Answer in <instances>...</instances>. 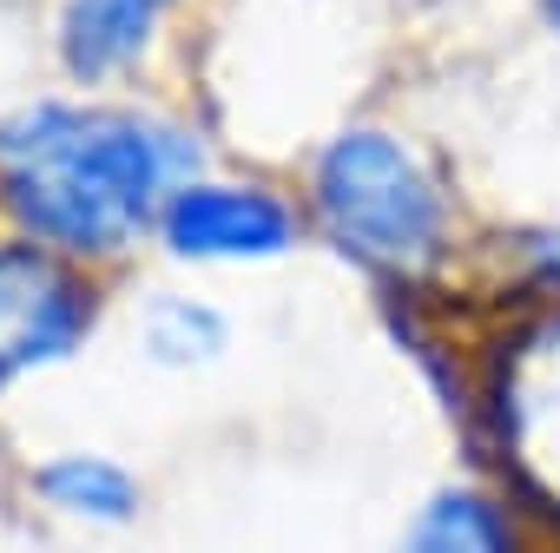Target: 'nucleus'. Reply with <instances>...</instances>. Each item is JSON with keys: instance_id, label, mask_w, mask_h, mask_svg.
I'll list each match as a JSON object with an SVG mask.
<instances>
[{"instance_id": "f257e3e1", "label": "nucleus", "mask_w": 560, "mask_h": 553, "mask_svg": "<svg viewBox=\"0 0 560 553\" xmlns=\"http://www.w3.org/2000/svg\"><path fill=\"white\" fill-rule=\"evenodd\" d=\"M191 172V139L139 113H67L27 106L0 126V191L14 217L54 244L106 250L126 244L172 185Z\"/></svg>"}, {"instance_id": "f03ea898", "label": "nucleus", "mask_w": 560, "mask_h": 553, "mask_svg": "<svg viewBox=\"0 0 560 553\" xmlns=\"http://www.w3.org/2000/svg\"><path fill=\"white\" fill-rule=\"evenodd\" d=\"M317 204L370 263H416L442 237V198L389 132H343L317 165Z\"/></svg>"}, {"instance_id": "7ed1b4c3", "label": "nucleus", "mask_w": 560, "mask_h": 553, "mask_svg": "<svg viewBox=\"0 0 560 553\" xmlns=\"http://www.w3.org/2000/svg\"><path fill=\"white\" fill-rule=\"evenodd\" d=\"M86 317H93V297L67 263L40 250H0V383L67 356Z\"/></svg>"}, {"instance_id": "20e7f679", "label": "nucleus", "mask_w": 560, "mask_h": 553, "mask_svg": "<svg viewBox=\"0 0 560 553\" xmlns=\"http://www.w3.org/2000/svg\"><path fill=\"white\" fill-rule=\"evenodd\" d=\"M159 231L185 257H270L291 244V211L244 185H185L159 211Z\"/></svg>"}, {"instance_id": "39448f33", "label": "nucleus", "mask_w": 560, "mask_h": 553, "mask_svg": "<svg viewBox=\"0 0 560 553\" xmlns=\"http://www.w3.org/2000/svg\"><path fill=\"white\" fill-rule=\"evenodd\" d=\"M152 21H159V0H73L67 27H60V47H67L73 73L100 80V73L126 67L152 40Z\"/></svg>"}, {"instance_id": "423d86ee", "label": "nucleus", "mask_w": 560, "mask_h": 553, "mask_svg": "<svg viewBox=\"0 0 560 553\" xmlns=\"http://www.w3.org/2000/svg\"><path fill=\"white\" fill-rule=\"evenodd\" d=\"M402 553H514V533H508V520H501L481 494L448 487V494H435V501L416 514Z\"/></svg>"}, {"instance_id": "0eeeda50", "label": "nucleus", "mask_w": 560, "mask_h": 553, "mask_svg": "<svg viewBox=\"0 0 560 553\" xmlns=\"http://www.w3.org/2000/svg\"><path fill=\"white\" fill-rule=\"evenodd\" d=\"M40 494L86 514V520H126L132 514V474L100 455H60L40 468Z\"/></svg>"}, {"instance_id": "6e6552de", "label": "nucleus", "mask_w": 560, "mask_h": 553, "mask_svg": "<svg viewBox=\"0 0 560 553\" xmlns=\"http://www.w3.org/2000/svg\"><path fill=\"white\" fill-rule=\"evenodd\" d=\"M218 343H224V317L211 304L159 297L145 310V350L165 356V363H205V356H218Z\"/></svg>"}, {"instance_id": "1a4fd4ad", "label": "nucleus", "mask_w": 560, "mask_h": 553, "mask_svg": "<svg viewBox=\"0 0 560 553\" xmlns=\"http://www.w3.org/2000/svg\"><path fill=\"white\" fill-rule=\"evenodd\" d=\"M547 14H553V27H560V0H547Z\"/></svg>"}, {"instance_id": "9d476101", "label": "nucleus", "mask_w": 560, "mask_h": 553, "mask_svg": "<svg viewBox=\"0 0 560 553\" xmlns=\"http://www.w3.org/2000/svg\"><path fill=\"white\" fill-rule=\"evenodd\" d=\"M159 8H165V0H159Z\"/></svg>"}]
</instances>
